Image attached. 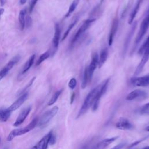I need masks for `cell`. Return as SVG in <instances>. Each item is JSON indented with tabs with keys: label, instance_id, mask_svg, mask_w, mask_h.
I'll return each instance as SVG.
<instances>
[{
	"label": "cell",
	"instance_id": "obj_15",
	"mask_svg": "<svg viewBox=\"0 0 149 149\" xmlns=\"http://www.w3.org/2000/svg\"><path fill=\"white\" fill-rule=\"evenodd\" d=\"M31 109V108L30 107H27L26 108L24 109L18 115L15 122L13 123V126H19L22 123H23V122L26 119V118L28 116L29 114L30 113Z\"/></svg>",
	"mask_w": 149,
	"mask_h": 149
},
{
	"label": "cell",
	"instance_id": "obj_45",
	"mask_svg": "<svg viewBox=\"0 0 149 149\" xmlns=\"http://www.w3.org/2000/svg\"><path fill=\"white\" fill-rule=\"evenodd\" d=\"M0 142H1V139H0Z\"/></svg>",
	"mask_w": 149,
	"mask_h": 149
},
{
	"label": "cell",
	"instance_id": "obj_31",
	"mask_svg": "<svg viewBox=\"0 0 149 149\" xmlns=\"http://www.w3.org/2000/svg\"><path fill=\"white\" fill-rule=\"evenodd\" d=\"M76 84H77V81H76V79L75 78H72L70 80V81L68 83V86L70 88L73 90L76 87Z\"/></svg>",
	"mask_w": 149,
	"mask_h": 149
},
{
	"label": "cell",
	"instance_id": "obj_12",
	"mask_svg": "<svg viewBox=\"0 0 149 149\" xmlns=\"http://www.w3.org/2000/svg\"><path fill=\"white\" fill-rule=\"evenodd\" d=\"M116 128L120 130H130L133 128V125L126 118H120L116 123Z\"/></svg>",
	"mask_w": 149,
	"mask_h": 149
},
{
	"label": "cell",
	"instance_id": "obj_42",
	"mask_svg": "<svg viewBox=\"0 0 149 149\" xmlns=\"http://www.w3.org/2000/svg\"><path fill=\"white\" fill-rule=\"evenodd\" d=\"M1 5H3V4L5 3V2L3 0H1Z\"/></svg>",
	"mask_w": 149,
	"mask_h": 149
},
{
	"label": "cell",
	"instance_id": "obj_16",
	"mask_svg": "<svg viewBox=\"0 0 149 149\" xmlns=\"http://www.w3.org/2000/svg\"><path fill=\"white\" fill-rule=\"evenodd\" d=\"M52 131L49 132L46 135H45L36 144L37 149H47L49 144V138Z\"/></svg>",
	"mask_w": 149,
	"mask_h": 149
},
{
	"label": "cell",
	"instance_id": "obj_17",
	"mask_svg": "<svg viewBox=\"0 0 149 149\" xmlns=\"http://www.w3.org/2000/svg\"><path fill=\"white\" fill-rule=\"evenodd\" d=\"M118 138V136L113 137L111 138H108L104 139L98 143L94 147L93 149H105L107 147H108L112 143L115 141Z\"/></svg>",
	"mask_w": 149,
	"mask_h": 149
},
{
	"label": "cell",
	"instance_id": "obj_28",
	"mask_svg": "<svg viewBox=\"0 0 149 149\" xmlns=\"http://www.w3.org/2000/svg\"><path fill=\"white\" fill-rule=\"evenodd\" d=\"M50 56V53L49 51H46L42 54H41L40 57L38 58V60L36 62V66H38L40 65L41 63H42L45 60H46L47 58H48Z\"/></svg>",
	"mask_w": 149,
	"mask_h": 149
},
{
	"label": "cell",
	"instance_id": "obj_38",
	"mask_svg": "<svg viewBox=\"0 0 149 149\" xmlns=\"http://www.w3.org/2000/svg\"><path fill=\"white\" fill-rule=\"evenodd\" d=\"M74 97H75V94H74V93H73L72 95H71V98H70V104H71L73 102V101L74 100Z\"/></svg>",
	"mask_w": 149,
	"mask_h": 149
},
{
	"label": "cell",
	"instance_id": "obj_23",
	"mask_svg": "<svg viewBox=\"0 0 149 149\" xmlns=\"http://www.w3.org/2000/svg\"><path fill=\"white\" fill-rule=\"evenodd\" d=\"M26 9L21 10L19 14V22L20 24V29L21 31H23L25 27V16L26 13Z\"/></svg>",
	"mask_w": 149,
	"mask_h": 149
},
{
	"label": "cell",
	"instance_id": "obj_29",
	"mask_svg": "<svg viewBox=\"0 0 149 149\" xmlns=\"http://www.w3.org/2000/svg\"><path fill=\"white\" fill-rule=\"evenodd\" d=\"M77 20H78V19H76L73 22H72V23L69 24V26H68V29H66V30L65 31V32L64 33V34H63V37H62V41H63V40L67 37V36H68V34H69L70 31L72 29V28L75 26V24H76V23L77 22Z\"/></svg>",
	"mask_w": 149,
	"mask_h": 149
},
{
	"label": "cell",
	"instance_id": "obj_1",
	"mask_svg": "<svg viewBox=\"0 0 149 149\" xmlns=\"http://www.w3.org/2000/svg\"><path fill=\"white\" fill-rule=\"evenodd\" d=\"M138 53L140 55H143V56L135 70V75H138L141 73L146 63L149 60V36L140 47Z\"/></svg>",
	"mask_w": 149,
	"mask_h": 149
},
{
	"label": "cell",
	"instance_id": "obj_2",
	"mask_svg": "<svg viewBox=\"0 0 149 149\" xmlns=\"http://www.w3.org/2000/svg\"><path fill=\"white\" fill-rule=\"evenodd\" d=\"M100 84L97 86L96 87L94 88L87 94L86 98L84 99V101L83 102L82 106L81 107V108L79 111L77 118H79L80 116H81L83 114H84L87 111V110L90 108V107H91V106L93 105L95 97L96 94L100 88Z\"/></svg>",
	"mask_w": 149,
	"mask_h": 149
},
{
	"label": "cell",
	"instance_id": "obj_13",
	"mask_svg": "<svg viewBox=\"0 0 149 149\" xmlns=\"http://www.w3.org/2000/svg\"><path fill=\"white\" fill-rule=\"evenodd\" d=\"M147 96V93L144 90L136 89L129 93L126 97V100L132 101L139 98H144Z\"/></svg>",
	"mask_w": 149,
	"mask_h": 149
},
{
	"label": "cell",
	"instance_id": "obj_24",
	"mask_svg": "<svg viewBox=\"0 0 149 149\" xmlns=\"http://www.w3.org/2000/svg\"><path fill=\"white\" fill-rule=\"evenodd\" d=\"M35 58H36V55L35 54H33L29 58V59L27 61V62H26L24 66H23V68L22 69V73L23 74L26 72H27L29 69L31 67V66L33 65L34 62V59H35Z\"/></svg>",
	"mask_w": 149,
	"mask_h": 149
},
{
	"label": "cell",
	"instance_id": "obj_18",
	"mask_svg": "<svg viewBox=\"0 0 149 149\" xmlns=\"http://www.w3.org/2000/svg\"><path fill=\"white\" fill-rule=\"evenodd\" d=\"M60 36H61V29L59 27V24L57 23L55 25V32L54 37L52 39V45L54 49H57L59 43V40H60Z\"/></svg>",
	"mask_w": 149,
	"mask_h": 149
},
{
	"label": "cell",
	"instance_id": "obj_36",
	"mask_svg": "<svg viewBox=\"0 0 149 149\" xmlns=\"http://www.w3.org/2000/svg\"><path fill=\"white\" fill-rule=\"evenodd\" d=\"M56 136H55V135L53 133V132H52V133H51V136H50V138H49V144H50V145H54V144H55V143H56Z\"/></svg>",
	"mask_w": 149,
	"mask_h": 149
},
{
	"label": "cell",
	"instance_id": "obj_14",
	"mask_svg": "<svg viewBox=\"0 0 149 149\" xmlns=\"http://www.w3.org/2000/svg\"><path fill=\"white\" fill-rule=\"evenodd\" d=\"M118 25H119L118 19L117 17H115L112 22L111 30H110V32H109V36H108V45L109 46H111L112 44V42L113 41V38L115 36V34H116L118 28Z\"/></svg>",
	"mask_w": 149,
	"mask_h": 149
},
{
	"label": "cell",
	"instance_id": "obj_4",
	"mask_svg": "<svg viewBox=\"0 0 149 149\" xmlns=\"http://www.w3.org/2000/svg\"><path fill=\"white\" fill-rule=\"evenodd\" d=\"M58 110H59L58 107L57 106H55L52 108L51 109L48 110L47 111L43 113V115L41 116L38 122V125L40 127L43 128L45 127L48 125V123L50 122V120L55 116Z\"/></svg>",
	"mask_w": 149,
	"mask_h": 149
},
{
	"label": "cell",
	"instance_id": "obj_35",
	"mask_svg": "<svg viewBox=\"0 0 149 149\" xmlns=\"http://www.w3.org/2000/svg\"><path fill=\"white\" fill-rule=\"evenodd\" d=\"M147 137H145L143 138L142 139H140V140H137V141H134V143H132L131 144H130V145L129 146L128 148H132L133 147H134V146H136V145L139 144V143H140L141 142H142V141H143L144 140H145L146 139H147Z\"/></svg>",
	"mask_w": 149,
	"mask_h": 149
},
{
	"label": "cell",
	"instance_id": "obj_21",
	"mask_svg": "<svg viewBox=\"0 0 149 149\" xmlns=\"http://www.w3.org/2000/svg\"><path fill=\"white\" fill-rule=\"evenodd\" d=\"M141 2H142V0H139L137 2L136 5H135L133 10L131 12L129 18V20H128V23L129 24H132L133 23V22H134V20L136 16V15L140 9V4H141Z\"/></svg>",
	"mask_w": 149,
	"mask_h": 149
},
{
	"label": "cell",
	"instance_id": "obj_6",
	"mask_svg": "<svg viewBox=\"0 0 149 149\" xmlns=\"http://www.w3.org/2000/svg\"><path fill=\"white\" fill-rule=\"evenodd\" d=\"M148 28H149V10H148L147 15L145 17V18L143 20V21L141 23L139 33L137 34V36L134 41V48H136V46L141 41L142 38H143L144 36L146 33Z\"/></svg>",
	"mask_w": 149,
	"mask_h": 149
},
{
	"label": "cell",
	"instance_id": "obj_10",
	"mask_svg": "<svg viewBox=\"0 0 149 149\" xmlns=\"http://www.w3.org/2000/svg\"><path fill=\"white\" fill-rule=\"evenodd\" d=\"M98 60H99L98 55L96 52L93 54L92 55V59H91V62H90V65H88V66H87L88 76H89L90 81L91 80L94 70H95L97 65H98Z\"/></svg>",
	"mask_w": 149,
	"mask_h": 149
},
{
	"label": "cell",
	"instance_id": "obj_11",
	"mask_svg": "<svg viewBox=\"0 0 149 149\" xmlns=\"http://www.w3.org/2000/svg\"><path fill=\"white\" fill-rule=\"evenodd\" d=\"M131 83L135 86H147L149 85V74L139 77H133L131 79Z\"/></svg>",
	"mask_w": 149,
	"mask_h": 149
},
{
	"label": "cell",
	"instance_id": "obj_32",
	"mask_svg": "<svg viewBox=\"0 0 149 149\" xmlns=\"http://www.w3.org/2000/svg\"><path fill=\"white\" fill-rule=\"evenodd\" d=\"M149 111V102L144 104L140 109V113L143 114V113H146L147 112H148Z\"/></svg>",
	"mask_w": 149,
	"mask_h": 149
},
{
	"label": "cell",
	"instance_id": "obj_8",
	"mask_svg": "<svg viewBox=\"0 0 149 149\" xmlns=\"http://www.w3.org/2000/svg\"><path fill=\"white\" fill-rule=\"evenodd\" d=\"M20 56L19 55L15 56L12 58L1 70H0V80H2L4 77L6 76L9 70H10L20 60Z\"/></svg>",
	"mask_w": 149,
	"mask_h": 149
},
{
	"label": "cell",
	"instance_id": "obj_3",
	"mask_svg": "<svg viewBox=\"0 0 149 149\" xmlns=\"http://www.w3.org/2000/svg\"><path fill=\"white\" fill-rule=\"evenodd\" d=\"M37 122H38V119L37 118H35L24 127L12 130L8 136L7 140L8 141H12L15 137L28 133L29 132H30L31 130L33 129L36 127V126L37 125Z\"/></svg>",
	"mask_w": 149,
	"mask_h": 149
},
{
	"label": "cell",
	"instance_id": "obj_27",
	"mask_svg": "<svg viewBox=\"0 0 149 149\" xmlns=\"http://www.w3.org/2000/svg\"><path fill=\"white\" fill-rule=\"evenodd\" d=\"M62 89L61 90H58L56 91L52 95V97H51V98L50 99V100L49 101L48 103V106H51L52 105H53L58 100V98H59V95H61V94L62 93Z\"/></svg>",
	"mask_w": 149,
	"mask_h": 149
},
{
	"label": "cell",
	"instance_id": "obj_20",
	"mask_svg": "<svg viewBox=\"0 0 149 149\" xmlns=\"http://www.w3.org/2000/svg\"><path fill=\"white\" fill-rule=\"evenodd\" d=\"M108 56V51L107 48H105L101 50L100 52V54L99 56V60H98V68H100L106 62L107 58Z\"/></svg>",
	"mask_w": 149,
	"mask_h": 149
},
{
	"label": "cell",
	"instance_id": "obj_33",
	"mask_svg": "<svg viewBox=\"0 0 149 149\" xmlns=\"http://www.w3.org/2000/svg\"><path fill=\"white\" fill-rule=\"evenodd\" d=\"M32 24V19L30 16H27L25 18V26L26 25L27 28H29L31 26Z\"/></svg>",
	"mask_w": 149,
	"mask_h": 149
},
{
	"label": "cell",
	"instance_id": "obj_30",
	"mask_svg": "<svg viewBox=\"0 0 149 149\" xmlns=\"http://www.w3.org/2000/svg\"><path fill=\"white\" fill-rule=\"evenodd\" d=\"M35 79H36V77H33L30 80V81L29 82V83L25 86V87L20 91V93H19V94L22 95V94H23V93H26V91L27 90V88H29V87L33 84V82H34V81Z\"/></svg>",
	"mask_w": 149,
	"mask_h": 149
},
{
	"label": "cell",
	"instance_id": "obj_22",
	"mask_svg": "<svg viewBox=\"0 0 149 149\" xmlns=\"http://www.w3.org/2000/svg\"><path fill=\"white\" fill-rule=\"evenodd\" d=\"M11 111L8 110V108H1L0 109V122H6L10 118L11 115Z\"/></svg>",
	"mask_w": 149,
	"mask_h": 149
},
{
	"label": "cell",
	"instance_id": "obj_40",
	"mask_svg": "<svg viewBox=\"0 0 149 149\" xmlns=\"http://www.w3.org/2000/svg\"><path fill=\"white\" fill-rule=\"evenodd\" d=\"M3 12H4V9L0 8V16L3 13Z\"/></svg>",
	"mask_w": 149,
	"mask_h": 149
},
{
	"label": "cell",
	"instance_id": "obj_5",
	"mask_svg": "<svg viewBox=\"0 0 149 149\" xmlns=\"http://www.w3.org/2000/svg\"><path fill=\"white\" fill-rule=\"evenodd\" d=\"M95 21V19H89L85 20L82 25L79 27L77 32L75 33L74 36L73 37L72 39L70 41V46H73L74 44L81 37V36L86 32V31L90 27V26L91 25V24Z\"/></svg>",
	"mask_w": 149,
	"mask_h": 149
},
{
	"label": "cell",
	"instance_id": "obj_26",
	"mask_svg": "<svg viewBox=\"0 0 149 149\" xmlns=\"http://www.w3.org/2000/svg\"><path fill=\"white\" fill-rule=\"evenodd\" d=\"M80 0H73V2H72V3L70 4L69 8V10L67 12V13L65 15V17H69L76 9V7L77 6L79 3Z\"/></svg>",
	"mask_w": 149,
	"mask_h": 149
},
{
	"label": "cell",
	"instance_id": "obj_7",
	"mask_svg": "<svg viewBox=\"0 0 149 149\" xmlns=\"http://www.w3.org/2000/svg\"><path fill=\"white\" fill-rule=\"evenodd\" d=\"M109 81V79H107L100 84V88H99V90H98V92L96 94V96L95 97L94 102H93V105H92L93 111H95L97 109V108L98 107V105H99L100 100L101 98L102 97V96L105 93V92L107 90Z\"/></svg>",
	"mask_w": 149,
	"mask_h": 149
},
{
	"label": "cell",
	"instance_id": "obj_34",
	"mask_svg": "<svg viewBox=\"0 0 149 149\" xmlns=\"http://www.w3.org/2000/svg\"><path fill=\"white\" fill-rule=\"evenodd\" d=\"M38 0H30V6H29V12L31 13L33 12V9L37 3Z\"/></svg>",
	"mask_w": 149,
	"mask_h": 149
},
{
	"label": "cell",
	"instance_id": "obj_9",
	"mask_svg": "<svg viewBox=\"0 0 149 149\" xmlns=\"http://www.w3.org/2000/svg\"><path fill=\"white\" fill-rule=\"evenodd\" d=\"M28 97H29V93L27 92H26L23 94H22L10 106H9L8 108V110L12 112L18 109L26 101Z\"/></svg>",
	"mask_w": 149,
	"mask_h": 149
},
{
	"label": "cell",
	"instance_id": "obj_44",
	"mask_svg": "<svg viewBox=\"0 0 149 149\" xmlns=\"http://www.w3.org/2000/svg\"><path fill=\"white\" fill-rule=\"evenodd\" d=\"M31 149H37V147H36V146H34V147H33Z\"/></svg>",
	"mask_w": 149,
	"mask_h": 149
},
{
	"label": "cell",
	"instance_id": "obj_25",
	"mask_svg": "<svg viewBox=\"0 0 149 149\" xmlns=\"http://www.w3.org/2000/svg\"><path fill=\"white\" fill-rule=\"evenodd\" d=\"M90 81L89 76H88V68L86 67L84 69V74H83V80H82V82H81V88L84 89L86 87L87 84L88 82Z\"/></svg>",
	"mask_w": 149,
	"mask_h": 149
},
{
	"label": "cell",
	"instance_id": "obj_19",
	"mask_svg": "<svg viewBox=\"0 0 149 149\" xmlns=\"http://www.w3.org/2000/svg\"><path fill=\"white\" fill-rule=\"evenodd\" d=\"M136 26H137V22H133V23H132V26L125 39V43H124V46H123V50L125 51V52H126V51L127 50V47H128V45L130 43V41L131 40V38H132V36L133 35L134 31H135V29L136 28Z\"/></svg>",
	"mask_w": 149,
	"mask_h": 149
},
{
	"label": "cell",
	"instance_id": "obj_37",
	"mask_svg": "<svg viewBox=\"0 0 149 149\" xmlns=\"http://www.w3.org/2000/svg\"><path fill=\"white\" fill-rule=\"evenodd\" d=\"M125 145H126L125 143H120V144H117L116 146H114L111 149H122L123 147H124L125 146Z\"/></svg>",
	"mask_w": 149,
	"mask_h": 149
},
{
	"label": "cell",
	"instance_id": "obj_43",
	"mask_svg": "<svg viewBox=\"0 0 149 149\" xmlns=\"http://www.w3.org/2000/svg\"><path fill=\"white\" fill-rule=\"evenodd\" d=\"M142 149H149V146H146V147H144V148H142Z\"/></svg>",
	"mask_w": 149,
	"mask_h": 149
},
{
	"label": "cell",
	"instance_id": "obj_39",
	"mask_svg": "<svg viewBox=\"0 0 149 149\" xmlns=\"http://www.w3.org/2000/svg\"><path fill=\"white\" fill-rule=\"evenodd\" d=\"M27 2V0H20V3L21 5H24Z\"/></svg>",
	"mask_w": 149,
	"mask_h": 149
},
{
	"label": "cell",
	"instance_id": "obj_41",
	"mask_svg": "<svg viewBox=\"0 0 149 149\" xmlns=\"http://www.w3.org/2000/svg\"><path fill=\"white\" fill-rule=\"evenodd\" d=\"M145 130H146V131H148V132H149V125H148V126H147L146 127Z\"/></svg>",
	"mask_w": 149,
	"mask_h": 149
}]
</instances>
